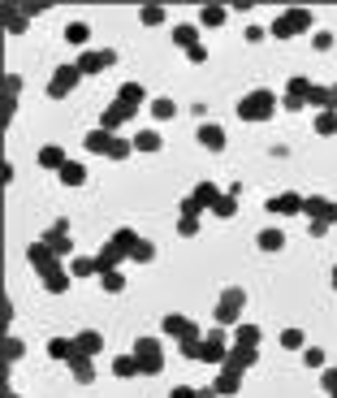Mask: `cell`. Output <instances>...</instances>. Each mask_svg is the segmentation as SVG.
<instances>
[{"label":"cell","instance_id":"1","mask_svg":"<svg viewBox=\"0 0 337 398\" xmlns=\"http://www.w3.org/2000/svg\"><path fill=\"white\" fill-rule=\"evenodd\" d=\"M273 113H277V95L268 87H255V91H247L238 100V117L242 121H268Z\"/></svg>","mask_w":337,"mask_h":398},{"label":"cell","instance_id":"2","mask_svg":"<svg viewBox=\"0 0 337 398\" xmlns=\"http://www.w3.org/2000/svg\"><path fill=\"white\" fill-rule=\"evenodd\" d=\"M242 308H247V290L242 286H229L221 298H216V325H225V329H233V325H242Z\"/></svg>","mask_w":337,"mask_h":398},{"label":"cell","instance_id":"3","mask_svg":"<svg viewBox=\"0 0 337 398\" xmlns=\"http://www.w3.org/2000/svg\"><path fill=\"white\" fill-rule=\"evenodd\" d=\"M130 355L139 359L143 377H160V372H165V346L156 338H135V351H130Z\"/></svg>","mask_w":337,"mask_h":398},{"label":"cell","instance_id":"4","mask_svg":"<svg viewBox=\"0 0 337 398\" xmlns=\"http://www.w3.org/2000/svg\"><path fill=\"white\" fill-rule=\"evenodd\" d=\"M311 22H316V18H311V9H285L273 27H268V35L273 39H294V35L311 31Z\"/></svg>","mask_w":337,"mask_h":398},{"label":"cell","instance_id":"5","mask_svg":"<svg viewBox=\"0 0 337 398\" xmlns=\"http://www.w3.org/2000/svg\"><path fill=\"white\" fill-rule=\"evenodd\" d=\"M74 65H78L83 78H95V74H104V69L117 65V53H113V48H87V53L74 57Z\"/></svg>","mask_w":337,"mask_h":398},{"label":"cell","instance_id":"6","mask_svg":"<svg viewBox=\"0 0 337 398\" xmlns=\"http://www.w3.org/2000/svg\"><path fill=\"white\" fill-rule=\"evenodd\" d=\"M78 83H83V74H78L74 61L69 65H57V69H52V78H48V100H65Z\"/></svg>","mask_w":337,"mask_h":398},{"label":"cell","instance_id":"7","mask_svg":"<svg viewBox=\"0 0 337 398\" xmlns=\"http://www.w3.org/2000/svg\"><path fill=\"white\" fill-rule=\"evenodd\" d=\"M135 113H139L135 104H125V100H113V104L99 113V130H109V135H121V126H125V121H135Z\"/></svg>","mask_w":337,"mask_h":398},{"label":"cell","instance_id":"8","mask_svg":"<svg viewBox=\"0 0 337 398\" xmlns=\"http://www.w3.org/2000/svg\"><path fill=\"white\" fill-rule=\"evenodd\" d=\"M307 221H316V226H337V204L324 195H307V208H303Z\"/></svg>","mask_w":337,"mask_h":398},{"label":"cell","instance_id":"9","mask_svg":"<svg viewBox=\"0 0 337 398\" xmlns=\"http://www.w3.org/2000/svg\"><path fill=\"white\" fill-rule=\"evenodd\" d=\"M26 264H31V268L39 273V277H43L48 268H57V264H61V256H57V252H52V247L39 238V242H31V247H26Z\"/></svg>","mask_w":337,"mask_h":398},{"label":"cell","instance_id":"10","mask_svg":"<svg viewBox=\"0 0 337 398\" xmlns=\"http://www.w3.org/2000/svg\"><path fill=\"white\" fill-rule=\"evenodd\" d=\"M160 329H165L169 338H177V342H181V338H199V334H207V329H199L195 320H191V316H181V312H169V316L160 320Z\"/></svg>","mask_w":337,"mask_h":398},{"label":"cell","instance_id":"11","mask_svg":"<svg viewBox=\"0 0 337 398\" xmlns=\"http://www.w3.org/2000/svg\"><path fill=\"white\" fill-rule=\"evenodd\" d=\"M303 208H307V195H294V191L268 199V212H273V217H298Z\"/></svg>","mask_w":337,"mask_h":398},{"label":"cell","instance_id":"12","mask_svg":"<svg viewBox=\"0 0 337 398\" xmlns=\"http://www.w3.org/2000/svg\"><path fill=\"white\" fill-rule=\"evenodd\" d=\"M43 242L52 247V252H57L61 260H69L74 256V238H69V221H57V226H52L48 234H43Z\"/></svg>","mask_w":337,"mask_h":398},{"label":"cell","instance_id":"13","mask_svg":"<svg viewBox=\"0 0 337 398\" xmlns=\"http://www.w3.org/2000/svg\"><path fill=\"white\" fill-rule=\"evenodd\" d=\"M255 364H259V346H238V342L229 346V355H225V368H233V372H251Z\"/></svg>","mask_w":337,"mask_h":398},{"label":"cell","instance_id":"14","mask_svg":"<svg viewBox=\"0 0 337 398\" xmlns=\"http://www.w3.org/2000/svg\"><path fill=\"white\" fill-rule=\"evenodd\" d=\"M311 87H316L311 78H290V83H285V109H290V113H298V109L307 104Z\"/></svg>","mask_w":337,"mask_h":398},{"label":"cell","instance_id":"15","mask_svg":"<svg viewBox=\"0 0 337 398\" xmlns=\"http://www.w3.org/2000/svg\"><path fill=\"white\" fill-rule=\"evenodd\" d=\"M48 359H57V364H78V359H87V355H78L74 338H52V342H48Z\"/></svg>","mask_w":337,"mask_h":398},{"label":"cell","instance_id":"16","mask_svg":"<svg viewBox=\"0 0 337 398\" xmlns=\"http://www.w3.org/2000/svg\"><path fill=\"white\" fill-rule=\"evenodd\" d=\"M143 238L135 234V230H130V226H121V230H113V238H109V247H113V252L121 256V260H130V256H135V247H139Z\"/></svg>","mask_w":337,"mask_h":398},{"label":"cell","instance_id":"17","mask_svg":"<svg viewBox=\"0 0 337 398\" xmlns=\"http://www.w3.org/2000/svg\"><path fill=\"white\" fill-rule=\"evenodd\" d=\"M113 139H117V135H109V130H99V126H95V130L83 135V147H87L91 156H109V152H113Z\"/></svg>","mask_w":337,"mask_h":398},{"label":"cell","instance_id":"18","mask_svg":"<svg viewBox=\"0 0 337 398\" xmlns=\"http://www.w3.org/2000/svg\"><path fill=\"white\" fill-rule=\"evenodd\" d=\"M212 390H216L221 398H238V390H242V372L221 368V372H216V381H212Z\"/></svg>","mask_w":337,"mask_h":398},{"label":"cell","instance_id":"19","mask_svg":"<svg viewBox=\"0 0 337 398\" xmlns=\"http://www.w3.org/2000/svg\"><path fill=\"white\" fill-rule=\"evenodd\" d=\"M74 346H78V355L95 359V355L104 351V334H99V329H83V334H74Z\"/></svg>","mask_w":337,"mask_h":398},{"label":"cell","instance_id":"20","mask_svg":"<svg viewBox=\"0 0 337 398\" xmlns=\"http://www.w3.org/2000/svg\"><path fill=\"white\" fill-rule=\"evenodd\" d=\"M199 143L207 147V152H225V126H216V121H203V126H199Z\"/></svg>","mask_w":337,"mask_h":398},{"label":"cell","instance_id":"21","mask_svg":"<svg viewBox=\"0 0 337 398\" xmlns=\"http://www.w3.org/2000/svg\"><path fill=\"white\" fill-rule=\"evenodd\" d=\"M39 282H43V290H48V294H65L74 277H69V268H61V264H57V268H48Z\"/></svg>","mask_w":337,"mask_h":398},{"label":"cell","instance_id":"22","mask_svg":"<svg viewBox=\"0 0 337 398\" xmlns=\"http://www.w3.org/2000/svg\"><path fill=\"white\" fill-rule=\"evenodd\" d=\"M221 195H225V191H221L216 182H207V178L195 182V191H191V199H195L199 208H216V199H221Z\"/></svg>","mask_w":337,"mask_h":398},{"label":"cell","instance_id":"23","mask_svg":"<svg viewBox=\"0 0 337 398\" xmlns=\"http://www.w3.org/2000/svg\"><path fill=\"white\" fill-rule=\"evenodd\" d=\"M173 43L181 48V53L199 48V27H195V22H177V27H173Z\"/></svg>","mask_w":337,"mask_h":398},{"label":"cell","instance_id":"24","mask_svg":"<svg viewBox=\"0 0 337 398\" xmlns=\"http://www.w3.org/2000/svg\"><path fill=\"white\" fill-rule=\"evenodd\" d=\"M39 165H43V169H57V173H61V169L69 165L65 147H57V143H43V147H39Z\"/></svg>","mask_w":337,"mask_h":398},{"label":"cell","instance_id":"25","mask_svg":"<svg viewBox=\"0 0 337 398\" xmlns=\"http://www.w3.org/2000/svg\"><path fill=\"white\" fill-rule=\"evenodd\" d=\"M65 268H69V277H99V273H104V268H99V256H78V260H69Z\"/></svg>","mask_w":337,"mask_h":398},{"label":"cell","instance_id":"26","mask_svg":"<svg viewBox=\"0 0 337 398\" xmlns=\"http://www.w3.org/2000/svg\"><path fill=\"white\" fill-rule=\"evenodd\" d=\"M255 242H259V252H268V256H277V252H281V247H285V234H281L277 226H264V230H259V238H255Z\"/></svg>","mask_w":337,"mask_h":398},{"label":"cell","instance_id":"27","mask_svg":"<svg viewBox=\"0 0 337 398\" xmlns=\"http://www.w3.org/2000/svg\"><path fill=\"white\" fill-rule=\"evenodd\" d=\"M233 342L238 346H264V329L259 325H233Z\"/></svg>","mask_w":337,"mask_h":398},{"label":"cell","instance_id":"28","mask_svg":"<svg viewBox=\"0 0 337 398\" xmlns=\"http://www.w3.org/2000/svg\"><path fill=\"white\" fill-rule=\"evenodd\" d=\"M113 377H117V381L143 377V372H139V359H135V355H117V359H113Z\"/></svg>","mask_w":337,"mask_h":398},{"label":"cell","instance_id":"29","mask_svg":"<svg viewBox=\"0 0 337 398\" xmlns=\"http://www.w3.org/2000/svg\"><path fill=\"white\" fill-rule=\"evenodd\" d=\"M65 43L69 48H87L91 43V27H87V22H69V27H65Z\"/></svg>","mask_w":337,"mask_h":398},{"label":"cell","instance_id":"30","mask_svg":"<svg viewBox=\"0 0 337 398\" xmlns=\"http://www.w3.org/2000/svg\"><path fill=\"white\" fill-rule=\"evenodd\" d=\"M225 18H229L225 5H203L199 9V27H225Z\"/></svg>","mask_w":337,"mask_h":398},{"label":"cell","instance_id":"31","mask_svg":"<svg viewBox=\"0 0 337 398\" xmlns=\"http://www.w3.org/2000/svg\"><path fill=\"white\" fill-rule=\"evenodd\" d=\"M160 147H165L160 130H139L135 135V152H160Z\"/></svg>","mask_w":337,"mask_h":398},{"label":"cell","instance_id":"32","mask_svg":"<svg viewBox=\"0 0 337 398\" xmlns=\"http://www.w3.org/2000/svg\"><path fill=\"white\" fill-rule=\"evenodd\" d=\"M61 182H65V186H83V182H87V165H83V160H69V165L61 169Z\"/></svg>","mask_w":337,"mask_h":398},{"label":"cell","instance_id":"33","mask_svg":"<svg viewBox=\"0 0 337 398\" xmlns=\"http://www.w3.org/2000/svg\"><path fill=\"white\" fill-rule=\"evenodd\" d=\"M117 100H125V104H143V100H147V91H143V83H121L117 87Z\"/></svg>","mask_w":337,"mask_h":398},{"label":"cell","instance_id":"34","mask_svg":"<svg viewBox=\"0 0 337 398\" xmlns=\"http://www.w3.org/2000/svg\"><path fill=\"white\" fill-rule=\"evenodd\" d=\"M26 27H31V22H26L22 9H5V31L9 35H26Z\"/></svg>","mask_w":337,"mask_h":398},{"label":"cell","instance_id":"35","mask_svg":"<svg viewBox=\"0 0 337 398\" xmlns=\"http://www.w3.org/2000/svg\"><path fill=\"white\" fill-rule=\"evenodd\" d=\"M316 135H337V109H324V113H316Z\"/></svg>","mask_w":337,"mask_h":398},{"label":"cell","instance_id":"36","mask_svg":"<svg viewBox=\"0 0 337 398\" xmlns=\"http://www.w3.org/2000/svg\"><path fill=\"white\" fill-rule=\"evenodd\" d=\"M173 113H177V104H173L169 95H156V100H151V117H156V121H169Z\"/></svg>","mask_w":337,"mask_h":398},{"label":"cell","instance_id":"37","mask_svg":"<svg viewBox=\"0 0 337 398\" xmlns=\"http://www.w3.org/2000/svg\"><path fill=\"white\" fill-rule=\"evenodd\" d=\"M69 372H74V381H78V385H91V381H95V364H91V359L69 364Z\"/></svg>","mask_w":337,"mask_h":398},{"label":"cell","instance_id":"38","mask_svg":"<svg viewBox=\"0 0 337 398\" xmlns=\"http://www.w3.org/2000/svg\"><path fill=\"white\" fill-rule=\"evenodd\" d=\"M165 18H169L165 5H143V9H139V22H143V27H160Z\"/></svg>","mask_w":337,"mask_h":398},{"label":"cell","instance_id":"39","mask_svg":"<svg viewBox=\"0 0 337 398\" xmlns=\"http://www.w3.org/2000/svg\"><path fill=\"white\" fill-rule=\"evenodd\" d=\"M212 212H216L221 221H229L233 212H238V195H233V191H229V195H221V199H216V208H212Z\"/></svg>","mask_w":337,"mask_h":398},{"label":"cell","instance_id":"40","mask_svg":"<svg viewBox=\"0 0 337 398\" xmlns=\"http://www.w3.org/2000/svg\"><path fill=\"white\" fill-rule=\"evenodd\" d=\"M99 286H104V290H109V294H121V290H125V273H121V268H113V273H104V277H99Z\"/></svg>","mask_w":337,"mask_h":398},{"label":"cell","instance_id":"41","mask_svg":"<svg viewBox=\"0 0 337 398\" xmlns=\"http://www.w3.org/2000/svg\"><path fill=\"white\" fill-rule=\"evenodd\" d=\"M281 346H285V351H307L303 329H285V334H281Z\"/></svg>","mask_w":337,"mask_h":398},{"label":"cell","instance_id":"42","mask_svg":"<svg viewBox=\"0 0 337 398\" xmlns=\"http://www.w3.org/2000/svg\"><path fill=\"white\" fill-rule=\"evenodd\" d=\"M22 355H26V342H22V338H13V334H9V338H5V359H9V364H18V359H22Z\"/></svg>","mask_w":337,"mask_h":398},{"label":"cell","instance_id":"43","mask_svg":"<svg viewBox=\"0 0 337 398\" xmlns=\"http://www.w3.org/2000/svg\"><path fill=\"white\" fill-rule=\"evenodd\" d=\"M307 104L316 109V113H324V109H329V87H320V83H316V87H311V95H307Z\"/></svg>","mask_w":337,"mask_h":398},{"label":"cell","instance_id":"44","mask_svg":"<svg viewBox=\"0 0 337 398\" xmlns=\"http://www.w3.org/2000/svg\"><path fill=\"white\" fill-rule=\"evenodd\" d=\"M130 152H135V139H121V135H117V139H113V152H109V160H125Z\"/></svg>","mask_w":337,"mask_h":398},{"label":"cell","instance_id":"45","mask_svg":"<svg viewBox=\"0 0 337 398\" xmlns=\"http://www.w3.org/2000/svg\"><path fill=\"white\" fill-rule=\"evenodd\" d=\"M130 260H135V264H151V260H156V242L143 238V242L135 247V256H130Z\"/></svg>","mask_w":337,"mask_h":398},{"label":"cell","instance_id":"46","mask_svg":"<svg viewBox=\"0 0 337 398\" xmlns=\"http://www.w3.org/2000/svg\"><path fill=\"white\" fill-rule=\"evenodd\" d=\"M242 39H247V43H264V39H268V27H259V22H251V27L242 31Z\"/></svg>","mask_w":337,"mask_h":398},{"label":"cell","instance_id":"47","mask_svg":"<svg viewBox=\"0 0 337 398\" xmlns=\"http://www.w3.org/2000/svg\"><path fill=\"white\" fill-rule=\"evenodd\" d=\"M303 364H307V368H324V351H320V346H307V351H303Z\"/></svg>","mask_w":337,"mask_h":398},{"label":"cell","instance_id":"48","mask_svg":"<svg viewBox=\"0 0 337 398\" xmlns=\"http://www.w3.org/2000/svg\"><path fill=\"white\" fill-rule=\"evenodd\" d=\"M320 385H324V394H329V398H337V368H324Z\"/></svg>","mask_w":337,"mask_h":398},{"label":"cell","instance_id":"49","mask_svg":"<svg viewBox=\"0 0 337 398\" xmlns=\"http://www.w3.org/2000/svg\"><path fill=\"white\" fill-rule=\"evenodd\" d=\"M177 234H181V238H195V234H199V221L181 217V221H177Z\"/></svg>","mask_w":337,"mask_h":398},{"label":"cell","instance_id":"50","mask_svg":"<svg viewBox=\"0 0 337 398\" xmlns=\"http://www.w3.org/2000/svg\"><path fill=\"white\" fill-rule=\"evenodd\" d=\"M22 91V74H5V100H13Z\"/></svg>","mask_w":337,"mask_h":398},{"label":"cell","instance_id":"51","mask_svg":"<svg viewBox=\"0 0 337 398\" xmlns=\"http://www.w3.org/2000/svg\"><path fill=\"white\" fill-rule=\"evenodd\" d=\"M311 43H316L320 53H329V48H333V31H316V35H311Z\"/></svg>","mask_w":337,"mask_h":398},{"label":"cell","instance_id":"52","mask_svg":"<svg viewBox=\"0 0 337 398\" xmlns=\"http://www.w3.org/2000/svg\"><path fill=\"white\" fill-rule=\"evenodd\" d=\"M199 212H203V208L195 204V199H191V195H186V199H181V217H191V221H199Z\"/></svg>","mask_w":337,"mask_h":398},{"label":"cell","instance_id":"53","mask_svg":"<svg viewBox=\"0 0 337 398\" xmlns=\"http://www.w3.org/2000/svg\"><path fill=\"white\" fill-rule=\"evenodd\" d=\"M186 61H191V65H203V61H207V48H203V43H199V48H191Z\"/></svg>","mask_w":337,"mask_h":398},{"label":"cell","instance_id":"54","mask_svg":"<svg viewBox=\"0 0 337 398\" xmlns=\"http://www.w3.org/2000/svg\"><path fill=\"white\" fill-rule=\"evenodd\" d=\"M169 398H199V390H191V385H173Z\"/></svg>","mask_w":337,"mask_h":398},{"label":"cell","instance_id":"55","mask_svg":"<svg viewBox=\"0 0 337 398\" xmlns=\"http://www.w3.org/2000/svg\"><path fill=\"white\" fill-rule=\"evenodd\" d=\"M329 282H333V290H337V264H333V277H329Z\"/></svg>","mask_w":337,"mask_h":398},{"label":"cell","instance_id":"56","mask_svg":"<svg viewBox=\"0 0 337 398\" xmlns=\"http://www.w3.org/2000/svg\"><path fill=\"white\" fill-rule=\"evenodd\" d=\"M5 398H22V394H13V390H9V394H5Z\"/></svg>","mask_w":337,"mask_h":398}]
</instances>
